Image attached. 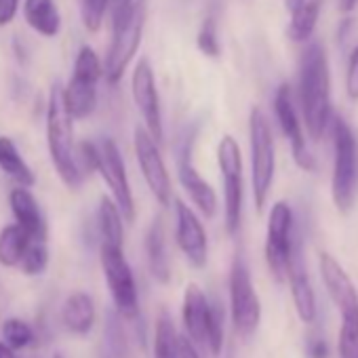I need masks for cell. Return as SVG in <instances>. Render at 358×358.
I'll return each instance as SVG.
<instances>
[{"instance_id":"obj_1","label":"cell","mask_w":358,"mask_h":358,"mask_svg":"<svg viewBox=\"0 0 358 358\" xmlns=\"http://www.w3.org/2000/svg\"><path fill=\"white\" fill-rule=\"evenodd\" d=\"M297 101L308 135L318 141L331 129V68L327 49L318 41L303 45L297 68Z\"/></svg>"},{"instance_id":"obj_2","label":"cell","mask_w":358,"mask_h":358,"mask_svg":"<svg viewBox=\"0 0 358 358\" xmlns=\"http://www.w3.org/2000/svg\"><path fill=\"white\" fill-rule=\"evenodd\" d=\"M47 141L53 166L64 184L72 190L80 188L85 175L76 162V143H74V118L66 103V87L55 83L49 93L47 106Z\"/></svg>"},{"instance_id":"obj_3","label":"cell","mask_w":358,"mask_h":358,"mask_svg":"<svg viewBox=\"0 0 358 358\" xmlns=\"http://www.w3.org/2000/svg\"><path fill=\"white\" fill-rule=\"evenodd\" d=\"M333 171H331V199L337 213L348 215L358 196V139L345 118L331 120Z\"/></svg>"},{"instance_id":"obj_4","label":"cell","mask_w":358,"mask_h":358,"mask_svg":"<svg viewBox=\"0 0 358 358\" xmlns=\"http://www.w3.org/2000/svg\"><path fill=\"white\" fill-rule=\"evenodd\" d=\"M182 320L186 335L196 348H207L217 356L224 348V312L196 285H186L182 299Z\"/></svg>"},{"instance_id":"obj_5","label":"cell","mask_w":358,"mask_h":358,"mask_svg":"<svg viewBox=\"0 0 358 358\" xmlns=\"http://www.w3.org/2000/svg\"><path fill=\"white\" fill-rule=\"evenodd\" d=\"M249 148H251V190L255 209L264 211L272 194L276 175V145L268 116L253 108L249 114Z\"/></svg>"},{"instance_id":"obj_6","label":"cell","mask_w":358,"mask_h":358,"mask_svg":"<svg viewBox=\"0 0 358 358\" xmlns=\"http://www.w3.org/2000/svg\"><path fill=\"white\" fill-rule=\"evenodd\" d=\"M299 238L301 234L297 230V222L291 205L285 201H276L268 215L266 243H264L266 264L276 282H287L289 266Z\"/></svg>"},{"instance_id":"obj_7","label":"cell","mask_w":358,"mask_h":358,"mask_svg":"<svg viewBox=\"0 0 358 358\" xmlns=\"http://www.w3.org/2000/svg\"><path fill=\"white\" fill-rule=\"evenodd\" d=\"M228 297H230V320L234 331L249 339L257 333L262 324V299L255 291L251 270L243 255H234L228 276Z\"/></svg>"},{"instance_id":"obj_8","label":"cell","mask_w":358,"mask_h":358,"mask_svg":"<svg viewBox=\"0 0 358 358\" xmlns=\"http://www.w3.org/2000/svg\"><path fill=\"white\" fill-rule=\"evenodd\" d=\"M217 166L224 179V224L230 236H236L243 224L245 173L241 145L232 135H224L217 143Z\"/></svg>"},{"instance_id":"obj_9","label":"cell","mask_w":358,"mask_h":358,"mask_svg":"<svg viewBox=\"0 0 358 358\" xmlns=\"http://www.w3.org/2000/svg\"><path fill=\"white\" fill-rule=\"evenodd\" d=\"M99 262L106 276V285L110 291V297L114 301V310L124 320H137L139 318V291L137 280L131 270V264L124 257L122 247H99Z\"/></svg>"},{"instance_id":"obj_10","label":"cell","mask_w":358,"mask_h":358,"mask_svg":"<svg viewBox=\"0 0 358 358\" xmlns=\"http://www.w3.org/2000/svg\"><path fill=\"white\" fill-rule=\"evenodd\" d=\"M199 137V127H188L179 139L177 148V177L182 188L188 192L192 205L199 209V213L205 220H213L217 213V194L211 188V184L199 173L194 162V145Z\"/></svg>"},{"instance_id":"obj_11","label":"cell","mask_w":358,"mask_h":358,"mask_svg":"<svg viewBox=\"0 0 358 358\" xmlns=\"http://www.w3.org/2000/svg\"><path fill=\"white\" fill-rule=\"evenodd\" d=\"M103 66L91 47H83L76 55L72 78L66 87V103L74 120L89 118L97 108V85Z\"/></svg>"},{"instance_id":"obj_12","label":"cell","mask_w":358,"mask_h":358,"mask_svg":"<svg viewBox=\"0 0 358 358\" xmlns=\"http://www.w3.org/2000/svg\"><path fill=\"white\" fill-rule=\"evenodd\" d=\"M274 116L278 120L282 135L287 137V141L291 145L295 164L301 171L314 173L316 171V158L308 148V141L303 135V120L297 112V106L293 99V89L287 83L278 85V89L274 93Z\"/></svg>"},{"instance_id":"obj_13","label":"cell","mask_w":358,"mask_h":358,"mask_svg":"<svg viewBox=\"0 0 358 358\" xmlns=\"http://www.w3.org/2000/svg\"><path fill=\"white\" fill-rule=\"evenodd\" d=\"M143 26H145V3L139 7L133 20L120 26H112V38H110V47L106 53V62H103V74L110 85L120 83V78L124 76L129 64L133 62L141 45Z\"/></svg>"},{"instance_id":"obj_14","label":"cell","mask_w":358,"mask_h":358,"mask_svg":"<svg viewBox=\"0 0 358 358\" xmlns=\"http://www.w3.org/2000/svg\"><path fill=\"white\" fill-rule=\"evenodd\" d=\"M133 145H135V156H137L145 186L150 188L158 205L166 207L171 203L173 186H171V175L166 171L164 158L160 154V143L145 131V127H137L133 133Z\"/></svg>"},{"instance_id":"obj_15","label":"cell","mask_w":358,"mask_h":358,"mask_svg":"<svg viewBox=\"0 0 358 358\" xmlns=\"http://www.w3.org/2000/svg\"><path fill=\"white\" fill-rule=\"evenodd\" d=\"M97 173L103 177L106 186L110 188L112 201L118 205L124 222H135V199L131 190V182L127 175L124 158L120 154V148L114 139L103 137L99 141V166Z\"/></svg>"},{"instance_id":"obj_16","label":"cell","mask_w":358,"mask_h":358,"mask_svg":"<svg viewBox=\"0 0 358 358\" xmlns=\"http://www.w3.org/2000/svg\"><path fill=\"white\" fill-rule=\"evenodd\" d=\"M131 93L133 101L143 118L145 131L162 143L164 139V124H162V106H160V95L156 87V76L148 59H139L133 76H131Z\"/></svg>"},{"instance_id":"obj_17","label":"cell","mask_w":358,"mask_h":358,"mask_svg":"<svg viewBox=\"0 0 358 358\" xmlns=\"http://www.w3.org/2000/svg\"><path fill=\"white\" fill-rule=\"evenodd\" d=\"M175 241L179 251L194 268H205L209 259V238L203 226L201 215L186 205L184 201H175Z\"/></svg>"},{"instance_id":"obj_18","label":"cell","mask_w":358,"mask_h":358,"mask_svg":"<svg viewBox=\"0 0 358 358\" xmlns=\"http://www.w3.org/2000/svg\"><path fill=\"white\" fill-rule=\"evenodd\" d=\"M287 282H289L293 306H295L299 320L306 324L316 322L318 303H316V291L312 287V280H310V274L306 268V259H303V238H299V243L295 247V253H293V259L289 266Z\"/></svg>"},{"instance_id":"obj_19","label":"cell","mask_w":358,"mask_h":358,"mask_svg":"<svg viewBox=\"0 0 358 358\" xmlns=\"http://www.w3.org/2000/svg\"><path fill=\"white\" fill-rule=\"evenodd\" d=\"M318 270L322 276V282L327 287V293L337 308L339 314H348L358 310V291L343 266L327 251L318 255Z\"/></svg>"},{"instance_id":"obj_20","label":"cell","mask_w":358,"mask_h":358,"mask_svg":"<svg viewBox=\"0 0 358 358\" xmlns=\"http://www.w3.org/2000/svg\"><path fill=\"white\" fill-rule=\"evenodd\" d=\"M143 249H145L148 270H150L152 278L158 285H166L171 280V262H169V253H166L164 224L158 215L150 222V226L145 230Z\"/></svg>"},{"instance_id":"obj_21","label":"cell","mask_w":358,"mask_h":358,"mask_svg":"<svg viewBox=\"0 0 358 358\" xmlns=\"http://www.w3.org/2000/svg\"><path fill=\"white\" fill-rule=\"evenodd\" d=\"M11 211L15 215V222L36 241H47V222L41 211L38 201L32 196L28 188H13L9 194Z\"/></svg>"},{"instance_id":"obj_22","label":"cell","mask_w":358,"mask_h":358,"mask_svg":"<svg viewBox=\"0 0 358 358\" xmlns=\"http://www.w3.org/2000/svg\"><path fill=\"white\" fill-rule=\"evenodd\" d=\"M95 301L85 291H76L64 301L62 320L74 335H89L95 327Z\"/></svg>"},{"instance_id":"obj_23","label":"cell","mask_w":358,"mask_h":358,"mask_svg":"<svg viewBox=\"0 0 358 358\" xmlns=\"http://www.w3.org/2000/svg\"><path fill=\"white\" fill-rule=\"evenodd\" d=\"M24 15L28 26L45 38H53L62 30V15L55 0H26Z\"/></svg>"},{"instance_id":"obj_24","label":"cell","mask_w":358,"mask_h":358,"mask_svg":"<svg viewBox=\"0 0 358 358\" xmlns=\"http://www.w3.org/2000/svg\"><path fill=\"white\" fill-rule=\"evenodd\" d=\"M0 169H3V173L7 177H11L20 188L30 190L36 184L34 171L30 169V164L20 154L15 141L9 137H0Z\"/></svg>"},{"instance_id":"obj_25","label":"cell","mask_w":358,"mask_h":358,"mask_svg":"<svg viewBox=\"0 0 358 358\" xmlns=\"http://www.w3.org/2000/svg\"><path fill=\"white\" fill-rule=\"evenodd\" d=\"M124 217L118 209V205L112 201V196H103L97 207V232L99 243L110 247H122L124 245Z\"/></svg>"},{"instance_id":"obj_26","label":"cell","mask_w":358,"mask_h":358,"mask_svg":"<svg viewBox=\"0 0 358 358\" xmlns=\"http://www.w3.org/2000/svg\"><path fill=\"white\" fill-rule=\"evenodd\" d=\"M30 243H32V236L20 224L5 226L3 232H0V266H5V268L22 266Z\"/></svg>"},{"instance_id":"obj_27","label":"cell","mask_w":358,"mask_h":358,"mask_svg":"<svg viewBox=\"0 0 358 358\" xmlns=\"http://www.w3.org/2000/svg\"><path fill=\"white\" fill-rule=\"evenodd\" d=\"M318 17H320V0H306L301 7L291 11L287 36L297 45H308L312 41Z\"/></svg>"},{"instance_id":"obj_28","label":"cell","mask_w":358,"mask_h":358,"mask_svg":"<svg viewBox=\"0 0 358 358\" xmlns=\"http://www.w3.org/2000/svg\"><path fill=\"white\" fill-rule=\"evenodd\" d=\"M337 354L339 358H358V310L341 314Z\"/></svg>"},{"instance_id":"obj_29","label":"cell","mask_w":358,"mask_h":358,"mask_svg":"<svg viewBox=\"0 0 358 358\" xmlns=\"http://www.w3.org/2000/svg\"><path fill=\"white\" fill-rule=\"evenodd\" d=\"M3 339L13 350H24L34 341V329L24 318H7L3 324Z\"/></svg>"},{"instance_id":"obj_30","label":"cell","mask_w":358,"mask_h":358,"mask_svg":"<svg viewBox=\"0 0 358 358\" xmlns=\"http://www.w3.org/2000/svg\"><path fill=\"white\" fill-rule=\"evenodd\" d=\"M49 266V247H47V241H36L32 238L26 255H24V262H22V270L24 274L28 276H38L47 270Z\"/></svg>"},{"instance_id":"obj_31","label":"cell","mask_w":358,"mask_h":358,"mask_svg":"<svg viewBox=\"0 0 358 358\" xmlns=\"http://www.w3.org/2000/svg\"><path fill=\"white\" fill-rule=\"evenodd\" d=\"M196 47L205 57L217 59L222 55V45H220V36H217V22L213 15H209L203 22V26L196 34Z\"/></svg>"},{"instance_id":"obj_32","label":"cell","mask_w":358,"mask_h":358,"mask_svg":"<svg viewBox=\"0 0 358 358\" xmlns=\"http://www.w3.org/2000/svg\"><path fill=\"white\" fill-rule=\"evenodd\" d=\"M106 337H108V356L112 358H124L127 354V337L120 327V316L112 314L106 324Z\"/></svg>"},{"instance_id":"obj_33","label":"cell","mask_w":358,"mask_h":358,"mask_svg":"<svg viewBox=\"0 0 358 358\" xmlns=\"http://www.w3.org/2000/svg\"><path fill=\"white\" fill-rule=\"evenodd\" d=\"M110 0H83V24L89 32H97L108 13Z\"/></svg>"},{"instance_id":"obj_34","label":"cell","mask_w":358,"mask_h":358,"mask_svg":"<svg viewBox=\"0 0 358 358\" xmlns=\"http://www.w3.org/2000/svg\"><path fill=\"white\" fill-rule=\"evenodd\" d=\"M76 162H78V169L83 175L97 171V166H99V143L80 141L76 145Z\"/></svg>"},{"instance_id":"obj_35","label":"cell","mask_w":358,"mask_h":358,"mask_svg":"<svg viewBox=\"0 0 358 358\" xmlns=\"http://www.w3.org/2000/svg\"><path fill=\"white\" fill-rule=\"evenodd\" d=\"M345 93L352 101H358V47L352 49L345 68Z\"/></svg>"},{"instance_id":"obj_36","label":"cell","mask_w":358,"mask_h":358,"mask_svg":"<svg viewBox=\"0 0 358 358\" xmlns=\"http://www.w3.org/2000/svg\"><path fill=\"white\" fill-rule=\"evenodd\" d=\"M306 356L308 358H329L331 356L324 335H310L306 339Z\"/></svg>"},{"instance_id":"obj_37","label":"cell","mask_w":358,"mask_h":358,"mask_svg":"<svg viewBox=\"0 0 358 358\" xmlns=\"http://www.w3.org/2000/svg\"><path fill=\"white\" fill-rule=\"evenodd\" d=\"M20 0H0V26H9L15 20Z\"/></svg>"},{"instance_id":"obj_38","label":"cell","mask_w":358,"mask_h":358,"mask_svg":"<svg viewBox=\"0 0 358 358\" xmlns=\"http://www.w3.org/2000/svg\"><path fill=\"white\" fill-rule=\"evenodd\" d=\"M179 358H201L199 348L190 341L188 335H179Z\"/></svg>"},{"instance_id":"obj_39","label":"cell","mask_w":358,"mask_h":358,"mask_svg":"<svg viewBox=\"0 0 358 358\" xmlns=\"http://www.w3.org/2000/svg\"><path fill=\"white\" fill-rule=\"evenodd\" d=\"M337 5H339V11L348 15V13H352L356 9L358 0H337Z\"/></svg>"},{"instance_id":"obj_40","label":"cell","mask_w":358,"mask_h":358,"mask_svg":"<svg viewBox=\"0 0 358 358\" xmlns=\"http://www.w3.org/2000/svg\"><path fill=\"white\" fill-rule=\"evenodd\" d=\"M0 358H15V350L9 348L5 341H0Z\"/></svg>"},{"instance_id":"obj_41","label":"cell","mask_w":358,"mask_h":358,"mask_svg":"<svg viewBox=\"0 0 358 358\" xmlns=\"http://www.w3.org/2000/svg\"><path fill=\"white\" fill-rule=\"evenodd\" d=\"M285 3H287V9L289 11H295L297 7H301L306 3V0H285Z\"/></svg>"},{"instance_id":"obj_42","label":"cell","mask_w":358,"mask_h":358,"mask_svg":"<svg viewBox=\"0 0 358 358\" xmlns=\"http://www.w3.org/2000/svg\"><path fill=\"white\" fill-rule=\"evenodd\" d=\"M106 358H112V356H106Z\"/></svg>"}]
</instances>
